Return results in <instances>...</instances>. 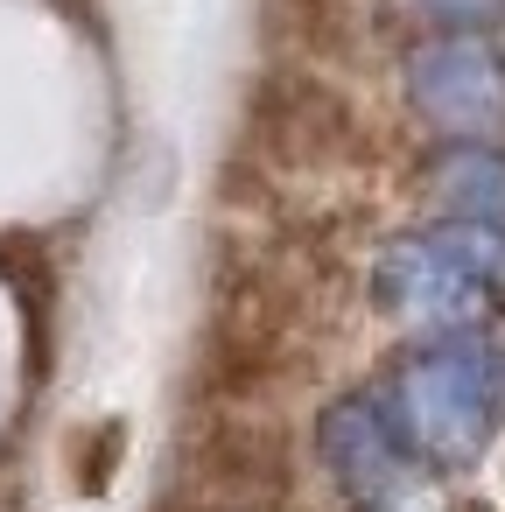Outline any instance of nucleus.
<instances>
[{"instance_id":"39448f33","label":"nucleus","mask_w":505,"mask_h":512,"mask_svg":"<svg viewBox=\"0 0 505 512\" xmlns=\"http://www.w3.org/2000/svg\"><path fill=\"white\" fill-rule=\"evenodd\" d=\"M428 204L442 218H505V155L491 141H449L428 162Z\"/></svg>"},{"instance_id":"f257e3e1","label":"nucleus","mask_w":505,"mask_h":512,"mask_svg":"<svg viewBox=\"0 0 505 512\" xmlns=\"http://www.w3.org/2000/svg\"><path fill=\"white\" fill-rule=\"evenodd\" d=\"M379 407L407 435V449L435 470L477 463L491 435L505 428V344L484 337L477 323L463 330H428L386 379Z\"/></svg>"},{"instance_id":"f03ea898","label":"nucleus","mask_w":505,"mask_h":512,"mask_svg":"<svg viewBox=\"0 0 505 512\" xmlns=\"http://www.w3.org/2000/svg\"><path fill=\"white\" fill-rule=\"evenodd\" d=\"M316 449H323V463H330V477L344 484L351 505H365V512H442L435 463H421L407 449V435L393 428L379 393L330 400L323 421H316Z\"/></svg>"},{"instance_id":"7ed1b4c3","label":"nucleus","mask_w":505,"mask_h":512,"mask_svg":"<svg viewBox=\"0 0 505 512\" xmlns=\"http://www.w3.org/2000/svg\"><path fill=\"white\" fill-rule=\"evenodd\" d=\"M491 281H477L449 246L442 232H407L393 246H379L372 260V302L393 316V323H414V330H463V323H484L491 309Z\"/></svg>"},{"instance_id":"423d86ee","label":"nucleus","mask_w":505,"mask_h":512,"mask_svg":"<svg viewBox=\"0 0 505 512\" xmlns=\"http://www.w3.org/2000/svg\"><path fill=\"white\" fill-rule=\"evenodd\" d=\"M421 8L435 15V22H449V29H491L498 15H505V0H421Z\"/></svg>"},{"instance_id":"20e7f679","label":"nucleus","mask_w":505,"mask_h":512,"mask_svg":"<svg viewBox=\"0 0 505 512\" xmlns=\"http://www.w3.org/2000/svg\"><path fill=\"white\" fill-rule=\"evenodd\" d=\"M407 99L449 141H491L505 127V64L484 36L449 29L442 43H421L407 57Z\"/></svg>"}]
</instances>
